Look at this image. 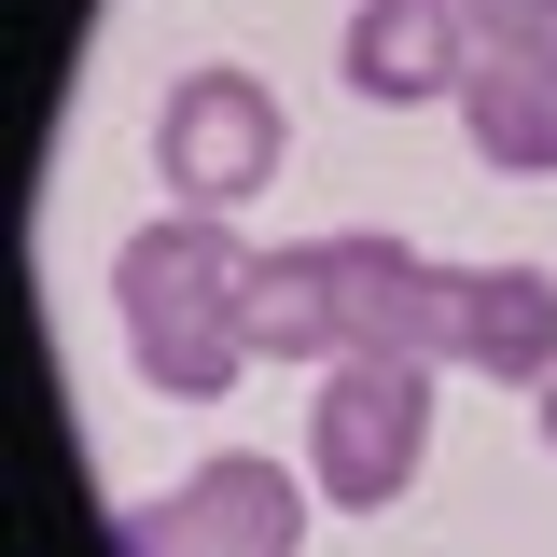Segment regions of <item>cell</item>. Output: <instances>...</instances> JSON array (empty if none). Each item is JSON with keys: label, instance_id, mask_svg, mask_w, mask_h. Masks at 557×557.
Returning <instances> with one entry per match:
<instances>
[{"label": "cell", "instance_id": "9", "mask_svg": "<svg viewBox=\"0 0 557 557\" xmlns=\"http://www.w3.org/2000/svg\"><path fill=\"white\" fill-rule=\"evenodd\" d=\"M251 348H278V362H335V278H321V237H307V251H251Z\"/></svg>", "mask_w": 557, "mask_h": 557}, {"label": "cell", "instance_id": "4", "mask_svg": "<svg viewBox=\"0 0 557 557\" xmlns=\"http://www.w3.org/2000/svg\"><path fill=\"white\" fill-rule=\"evenodd\" d=\"M335 278V362H446V265L405 237H321Z\"/></svg>", "mask_w": 557, "mask_h": 557}, {"label": "cell", "instance_id": "10", "mask_svg": "<svg viewBox=\"0 0 557 557\" xmlns=\"http://www.w3.org/2000/svg\"><path fill=\"white\" fill-rule=\"evenodd\" d=\"M474 28V57H516V70H557V0H446Z\"/></svg>", "mask_w": 557, "mask_h": 557}, {"label": "cell", "instance_id": "1", "mask_svg": "<svg viewBox=\"0 0 557 557\" xmlns=\"http://www.w3.org/2000/svg\"><path fill=\"white\" fill-rule=\"evenodd\" d=\"M112 293H126V348H139V376H153L168 405L237 391V362H251V251H237L209 209H182V223H139L126 265H112Z\"/></svg>", "mask_w": 557, "mask_h": 557}, {"label": "cell", "instance_id": "8", "mask_svg": "<svg viewBox=\"0 0 557 557\" xmlns=\"http://www.w3.org/2000/svg\"><path fill=\"white\" fill-rule=\"evenodd\" d=\"M460 112H474V153H487V168H516V182H544V168H557V70L474 57Z\"/></svg>", "mask_w": 557, "mask_h": 557}, {"label": "cell", "instance_id": "12", "mask_svg": "<svg viewBox=\"0 0 557 557\" xmlns=\"http://www.w3.org/2000/svg\"><path fill=\"white\" fill-rule=\"evenodd\" d=\"M544 446H557V376H544Z\"/></svg>", "mask_w": 557, "mask_h": 557}, {"label": "cell", "instance_id": "7", "mask_svg": "<svg viewBox=\"0 0 557 557\" xmlns=\"http://www.w3.org/2000/svg\"><path fill=\"white\" fill-rule=\"evenodd\" d=\"M348 84L391 98V112L460 98V84H474V28H460L446 0H362V14H348Z\"/></svg>", "mask_w": 557, "mask_h": 557}, {"label": "cell", "instance_id": "2", "mask_svg": "<svg viewBox=\"0 0 557 557\" xmlns=\"http://www.w3.org/2000/svg\"><path fill=\"white\" fill-rule=\"evenodd\" d=\"M432 362H335V391H321V418H307V474H321V502H348V516H391L418 474V446H432V391H418Z\"/></svg>", "mask_w": 557, "mask_h": 557}, {"label": "cell", "instance_id": "11", "mask_svg": "<svg viewBox=\"0 0 557 557\" xmlns=\"http://www.w3.org/2000/svg\"><path fill=\"white\" fill-rule=\"evenodd\" d=\"M126 557H196V544H182V530H168V516L139 502V516H126Z\"/></svg>", "mask_w": 557, "mask_h": 557}, {"label": "cell", "instance_id": "3", "mask_svg": "<svg viewBox=\"0 0 557 557\" xmlns=\"http://www.w3.org/2000/svg\"><path fill=\"white\" fill-rule=\"evenodd\" d=\"M153 168H168V196L182 209H223L265 196L278 182V98L251 84V70H182L168 84V112H153Z\"/></svg>", "mask_w": 557, "mask_h": 557}, {"label": "cell", "instance_id": "6", "mask_svg": "<svg viewBox=\"0 0 557 557\" xmlns=\"http://www.w3.org/2000/svg\"><path fill=\"white\" fill-rule=\"evenodd\" d=\"M446 362L557 376V278L544 265H446Z\"/></svg>", "mask_w": 557, "mask_h": 557}, {"label": "cell", "instance_id": "5", "mask_svg": "<svg viewBox=\"0 0 557 557\" xmlns=\"http://www.w3.org/2000/svg\"><path fill=\"white\" fill-rule=\"evenodd\" d=\"M168 530L196 557H293L307 544V487L278 474V460H251V446H223V460H196V474L153 502Z\"/></svg>", "mask_w": 557, "mask_h": 557}]
</instances>
